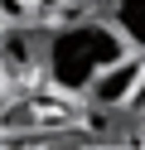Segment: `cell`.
<instances>
[{"instance_id": "6da1fadb", "label": "cell", "mask_w": 145, "mask_h": 150, "mask_svg": "<svg viewBox=\"0 0 145 150\" xmlns=\"http://www.w3.org/2000/svg\"><path fill=\"white\" fill-rule=\"evenodd\" d=\"M126 39L106 20H68L58 24L48 39H39V73L48 78V87L63 97H82L92 87V78L106 63L126 58Z\"/></svg>"}, {"instance_id": "7a4b0ae2", "label": "cell", "mask_w": 145, "mask_h": 150, "mask_svg": "<svg viewBox=\"0 0 145 150\" xmlns=\"http://www.w3.org/2000/svg\"><path fill=\"white\" fill-rule=\"evenodd\" d=\"M140 78H145V58H135V53H126V58H116V63H106L102 73L92 78V87L82 92L92 107H102V111H126V102L135 97V87H140Z\"/></svg>"}, {"instance_id": "3957f363", "label": "cell", "mask_w": 145, "mask_h": 150, "mask_svg": "<svg viewBox=\"0 0 145 150\" xmlns=\"http://www.w3.org/2000/svg\"><path fill=\"white\" fill-rule=\"evenodd\" d=\"M102 20L126 39L131 53H145V0H106Z\"/></svg>"}, {"instance_id": "277c9868", "label": "cell", "mask_w": 145, "mask_h": 150, "mask_svg": "<svg viewBox=\"0 0 145 150\" xmlns=\"http://www.w3.org/2000/svg\"><path fill=\"white\" fill-rule=\"evenodd\" d=\"M39 68V44L29 34H5L0 39V73L5 78H29Z\"/></svg>"}, {"instance_id": "5b68a950", "label": "cell", "mask_w": 145, "mask_h": 150, "mask_svg": "<svg viewBox=\"0 0 145 150\" xmlns=\"http://www.w3.org/2000/svg\"><path fill=\"white\" fill-rule=\"evenodd\" d=\"M126 111H131V116H145V78H140V87H135V97L126 102Z\"/></svg>"}]
</instances>
